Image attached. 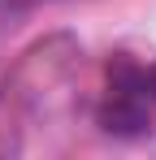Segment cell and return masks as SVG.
I'll list each match as a JSON object with an SVG mask.
<instances>
[{"label": "cell", "instance_id": "1", "mask_svg": "<svg viewBox=\"0 0 156 160\" xmlns=\"http://www.w3.org/2000/svg\"><path fill=\"white\" fill-rule=\"evenodd\" d=\"M152 121H156V65L113 56L100 100V126L108 134H143Z\"/></svg>", "mask_w": 156, "mask_h": 160}]
</instances>
